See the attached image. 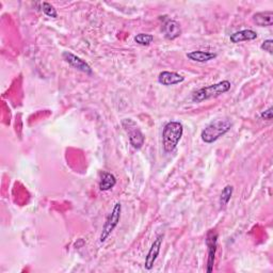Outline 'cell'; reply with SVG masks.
<instances>
[{
  "label": "cell",
  "mask_w": 273,
  "mask_h": 273,
  "mask_svg": "<svg viewBox=\"0 0 273 273\" xmlns=\"http://www.w3.org/2000/svg\"><path fill=\"white\" fill-rule=\"evenodd\" d=\"M261 48L265 51H267L268 54L272 55L273 54V41L271 38H268V40H265L263 44L261 45Z\"/></svg>",
  "instance_id": "ac0fdd59"
},
{
  "label": "cell",
  "mask_w": 273,
  "mask_h": 273,
  "mask_svg": "<svg viewBox=\"0 0 273 273\" xmlns=\"http://www.w3.org/2000/svg\"><path fill=\"white\" fill-rule=\"evenodd\" d=\"M184 126L180 122L171 121L168 122L162 132V143L166 153H172L183 136Z\"/></svg>",
  "instance_id": "6da1fadb"
},
{
  "label": "cell",
  "mask_w": 273,
  "mask_h": 273,
  "mask_svg": "<svg viewBox=\"0 0 273 273\" xmlns=\"http://www.w3.org/2000/svg\"><path fill=\"white\" fill-rule=\"evenodd\" d=\"M116 185V178L112 173L109 172H103L101 176V180H100V190L101 191H108L111 190L112 188H114V186Z\"/></svg>",
  "instance_id": "5bb4252c"
},
{
  "label": "cell",
  "mask_w": 273,
  "mask_h": 273,
  "mask_svg": "<svg viewBox=\"0 0 273 273\" xmlns=\"http://www.w3.org/2000/svg\"><path fill=\"white\" fill-rule=\"evenodd\" d=\"M185 81V77L175 71H161L158 76V82L162 86L170 87L175 86V84H179Z\"/></svg>",
  "instance_id": "9c48e42d"
},
{
  "label": "cell",
  "mask_w": 273,
  "mask_h": 273,
  "mask_svg": "<svg viewBox=\"0 0 273 273\" xmlns=\"http://www.w3.org/2000/svg\"><path fill=\"white\" fill-rule=\"evenodd\" d=\"M261 118L264 119V120L271 121L272 118H273V108L269 107L267 110H265V111H263L261 113Z\"/></svg>",
  "instance_id": "d6986e66"
},
{
  "label": "cell",
  "mask_w": 273,
  "mask_h": 273,
  "mask_svg": "<svg viewBox=\"0 0 273 273\" xmlns=\"http://www.w3.org/2000/svg\"><path fill=\"white\" fill-rule=\"evenodd\" d=\"M232 88V83L229 80H223L218 83L211 84V86L203 87L196 92H193L191 100L196 102H202L204 101L213 99V97H218L226 92H229Z\"/></svg>",
  "instance_id": "3957f363"
},
{
  "label": "cell",
  "mask_w": 273,
  "mask_h": 273,
  "mask_svg": "<svg viewBox=\"0 0 273 273\" xmlns=\"http://www.w3.org/2000/svg\"><path fill=\"white\" fill-rule=\"evenodd\" d=\"M122 125L128 134L129 142H131L133 147L136 149H140L144 144L145 136L140 131L138 125L136 124V122H134L132 119H124L122 121Z\"/></svg>",
  "instance_id": "5b68a950"
},
{
  "label": "cell",
  "mask_w": 273,
  "mask_h": 273,
  "mask_svg": "<svg viewBox=\"0 0 273 273\" xmlns=\"http://www.w3.org/2000/svg\"><path fill=\"white\" fill-rule=\"evenodd\" d=\"M233 192H234V188L231 185H227L223 188V190L221 192V196H220L221 207H225L227 204H229L231 198L233 196Z\"/></svg>",
  "instance_id": "9a60e30c"
},
{
  "label": "cell",
  "mask_w": 273,
  "mask_h": 273,
  "mask_svg": "<svg viewBox=\"0 0 273 273\" xmlns=\"http://www.w3.org/2000/svg\"><path fill=\"white\" fill-rule=\"evenodd\" d=\"M257 38V32L251 29H244L237 32H234L230 35V41L233 44H238L245 41H253Z\"/></svg>",
  "instance_id": "8fae6325"
},
{
  "label": "cell",
  "mask_w": 273,
  "mask_h": 273,
  "mask_svg": "<svg viewBox=\"0 0 273 273\" xmlns=\"http://www.w3.org/2000/svg\"><path fill=\"white\" fill-rule=\"evenodd\" d=\"M162 241H164V235H159L154 240L153 244L151 245V248H149V250L147 252V255L145 257V262H144V268L146 270L153 269L155 262L157 261V258L159 256Z\"/></svg>",
  "instance_id": "52a82bcc"
},
{
  "label": "cell",
  "mask_w": 273,
  "mask_h": 273,
  "mask_svg": "<svg viewBox=\"0 0 273 273\" xmlns=\"http://www.w3.org/2000/svg\"><path fill=\"white\" fill-rule=\"evenodd\" d=\"M62 57H63V59L66 60L69 64V66L73 67L74 68L80 70V71H82V73L88 74V75L93 74L92 68H91V67L89 66V64L84 60H82L81 58L75 56L74 54L69 53V51H64V53L62 54Z\"/></svg>",
  "instance_id": "ba28073f"
},
{
  "label": "cell",
  "mask_w": 273,
  "mask_h": 273,
  "mask_svg": "<svg viewBox=\"0 0 273 273\" xmlns=\"http://www.w3.org/2000/svg\"><path fill=\"white\" fill-rule=\"evenodd\" d=\"M154 41V36L148 34H139L135 36V42L141 46H148Z\"/></svg>",
  "instance_id": "2e32d148"
},
{
  "label": "cell",
  "mask_w": 273,
  "mask_h": 273,
  "mask_svg": "<svg viewBox=\"0 0 273 273\" xmlns=\"http://www.w3.org/2000/svg\"><path fill=\"white\" fill-rule=\"evenodd\" d=\"M206 244L208 246V259H207V272L210 273L213 270L214 258H216L217 246H218V234L213 231H209L206 237Z\"/></svg>",
  "instance_id": "8992f818"
},
{
  "label": "cell",
  "mask_w": 273,
  "mask_h": 273,
  "mask_svg": "<svg viewBox=\"0 0 273 273\" xmlns=\"http://www.w3.org/2000/svg\"><path fill=\"white\" fill-rule=\"evenodd\" d=\"M232 126L233 123L229 119H220L213 121L203 129L202 134H201V139L207 144H210V143L219 140L226 133H229Z\"/></svg>",
  "instance_id": "7a4b0ae2"
},
{
  "label": "cell",
  "mask_w": 273,
  "mask_h": 273,
  "mask_svg": "<svg viewBox=\"0 0 273 273\" xmlns=\"http://www.w3.org/2000/svg\"><path fill=\"white\" fill-rule=\"evenodd\" d=\"M188 59L194 61V62H200V63H205L210 60H213L214 58H217V54L210 53V51H203V50H193L188 53L186 55Z\"/></svg>",
  "instance_id": "7c38bea8"
},
{
  "label": "cell",
  "mask_w": 273,
  "mask_h": 273,
  "mask_svg": "<svg viewBox=\"0 0 273 273\" xmlns=\"http://www.w3.org/2000/svg\"><path fill=\"white\" fill-rule=\"evenodd\" d=\"M121 213H122V204L120 202L115 203L113 206L111 212L108 214V217L103 223L102 231L100 237V242H105L108 239V237L111 235V233L114 231V229L118 226L120 220H121Z\"/></svg>",
  "instance_id": "277c9868"
},
{
  "label": "cell",
  "mask_w": 273,
  "mask_h": 273,
  "mask_svg": "<svg viewBox=\"0 0 273 273\" xmlns=\"http://www.w3.org/2000/svg\"><path fill=\"white\" fill-rule=\"evenodd\" d=\"M253 22L259 26V27H270V26L273 25V12H258L253 15Z\"/></svg>",
  "instance_id": "4fadbf2b"
},
{
  "label": "cell",
  "mask_w": 273,
  "mask_h": 273,
  "mask_svg": "<svg viewBox=\"0 0 273 273\" xmlns=\"http://www.w3.org/2000/svg\"><path fill=\"white\" fill-rule=\"evenodd\" d=\"M42 9H43V12L45 13V15H47L48 17L56 18L58 16V13H57V10L55 9V6L51 5L48 2H43Z\"/></svg>",
  "instance_id": "e0dca14e"
},
{
  "label": "cell",
  "mask_w": 273,
  "mask_h": 273,
  "mask_svg": "<svg viewBox=\"0 0 273 273\" xmlns=\"http://www.w3.org/2000/svg\"><path fill=\"white\" fill-rule=\"evenodd\" d=\"M162 32H164L168 40H175L181 34L180 25L176 21H173V19H168L164 24V27H162Z\"/></svg>",
  "instance_id": "30bf717a"
}]
</instances>
